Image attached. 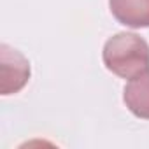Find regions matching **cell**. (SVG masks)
I'll return each instance as SVG.
<instances>
[{
	"mask_svg": "<svg viewBox=\"0 0 149 149\" xmlns=\"http://www.w3.org/2000/svg\"><path fill=\"white\" fill-rule=\"evenodd\" d=\"M105 67L123 79H133L149 70V46L137 33H118L111 37L102 53Z\"/></svg>",
	"mask_w": 149,
	"mask_h": 149,
	"instance_id": "6da1fadb",
	"label": "cell"
},
{
	"mask_svg": "<svg viewBox=\"0 0 149 149\" xmlns=\"http://www.w3.org/2000/svg\"><path fill=\"white\" fill-rule=\"evenodd\" d=\"M30 79V63L7 44L0 46V93L13 95L25 88Z\"/></svg>",
	"mask_w": 149,
	"mask_h": 149,
	"instance_id": "7a4b0ae2",
	"label": "cell"
},
{
	"mask_svg": "<svg viewBox=\"0 0 149 149\" xmlns=\"http://www.w3.org/2000/svg\"><path fill=\"white\" fill-rule=\"evenodd\" d=\"M112 16L125 26H149V0H109Z\"/></svg>",
	"mask_w": 149,
	"mask_h": 149,
	"instance_id": "3957f363",
	"label": "cell"
},
{
	"mask_svg": "<svg viewBox=\"0 0 149 149\" xmlns=\"http://www.w3.org/2000/svg\"><path fill=\"white\" fill-rule=\"evenodd\" d=\"M123 100L132 114L149 119V70L130 79L123 90Z\"/></svg>",
	"mask_w": 149,
	"mask_h": 149,
	"instance_id": "277c9868",
	"label": "cell"
}]
</instances>
